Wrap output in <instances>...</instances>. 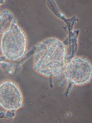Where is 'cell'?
Returning <instances> with one entry per match:
<instances>
[{"label":"cell","instance_id":"cell-1","mask_svg":"<svg viewBox=\"0 0 92 123\" xmlns=\"http://www.w3.org/2000/svg\"><path fill=\"white\" fill-rule=\"evenodd\" d=\"M67 56L66 47L62 41L55 37L49 38L36 46L33 68L46 77H59L64 72Z\"/></svg>","mask_w":92,"mask_h":123},{"label":"cell","instance_id":"cell-2","mask_svg":"<svg viewBox=\"0 0 92 123\" xmlns=\"http://www.w3.org/2000/svg\"><path fill=\"white\" fill-rule=\"evenodd\" d=\"M28 39L25 32L15 21L4 31L0 42V50L8 60L17 61L24 58L27 52Z\"/></svg>","mask_w":92,"mask_h":123},{"label":"cell","instance_id":"cell-4","mask_svg":"<svg viewBox=\"0 0 92 123\" xmlns=\"http://www.w3.org/2000/svg\"><path fill=\"white\" fill-rule=\"evenodd\" d=\"M23 106V97L19 87L11 80L0 83V106L8 111H15Z\"/></svg>","mask_w":92,"mask_h":123},{"label":"cell","instance_id":"cell-3","mask_svg":"<svg viewBox=\"0 0 92 123\" xmlns=\"http://www.w3.org/2000/svg\"><path fill=\"white\" fill-rule=\"evenodd\" d=\"M63 73L70 83L76 86H83L91 81L92 66L86 58L76 56L67 62Z\"/></svg>","mask_w":92,"mask_h":123}]
</instances>
